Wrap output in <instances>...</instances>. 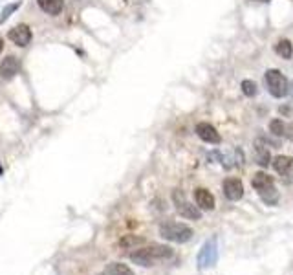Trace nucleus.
I'll return each mask as SVG.
<instances>
[{
    "label": "nucleus",
    "mask_w": 293,
    "mask_h": 275,
    "mask_svg": "<svg viewBox=\"0 0 293 275\" xmlns=\"http://www.w3.org/2000/svg\"><path fill=\"white\" fill-rule=\"evenodd\" d=\"M174 255L172 248L165 246V244H150V246L140 248L130 253V261L138 266H143V268H150V266H156L158 262H163L171 259Z\"/></svg>",
    "instance_id": "obj_1"
},
{
    "label": "nucleus",
    "mask_w": 293,
    "mask_h": 275,
    "mask_svg": "<svg viewBox=\"0 0 293 275\" xmlns=\"http://www.w3.org/2000/svg\"><path fill=\"white\" fill-rule=\"evenodd\" d=\"M160 237L176 244H183L193 239V229L183 222H163L160 224Z\"/></svg>",
    "instance_id": "obj_2"
},
{
    "label": "nucleus",
    "mask_w": 293,
    "mask_h": 275,
    "mask_svg": "<svg viewBox=\"0 0 293 275\" xmlns=\"http://www.w3.org/2000/svg\"><path fill=\"white\" fill-rule=\"evenodd\" d=\"M218 257H220V248H218V237H211L209 241L203 242V246L198 251L196 257V264L198 270H211L217 266Z\"/></svg>",
    "instance_id": "obj_3"
},
{
    "label": "nucleus",
    "mask_w": 293,
    "mask_h": 275,
    "mask_svg": "<svg viewBox=\"0 0 293 275\" xmlns=\"http://www.w3.org/2000/svg\"><path fill=\"white\" fill-rule=\"evenodd\" d=\"M266 86H268V90H269V94H271L273 97H284L288 96V92H290V82H288V79L282 74H280L279 70H268L266 72Z\"/></svg>",
    "instance_id": "obj_4"
},
{
    "label": "nucleus",
    "mask_w": 293,
    "mask_h": 275,
    "mask_svg": "<svg viewBox=\"0 0 293 275\" xmlns=\"http://www.w3.org/2000/svg\"><path fill=\"white\" fill-rule=\"evenodd\" d=\"M172 202H174L176 211L180 213V217L183 219H191V220H200L202 219V209L198 206H193L185 194L182 191H174L172 192Z\"/></svg>",
    "instance_id": "obj_5"
},
{
    "label": "nucleus",
    "mask_w": 293,
    "mask_h": 275,
    "mask_svg": "<svg viewBox=\"0 0 293 275\" xmlns=\"http://www.w3.org/2000/svg\"><path fill=\"white\" fill-rule=\"evenodd\" d=\"M31 37H33L31 28L26 26V24H19V26H15L13 29L7 31V39L13 42V44H17L19 48H26L29 42H31Z\"/></svg>",
    "instance_id": "obj_6"
},
{
    "label": "nucleus",
    "mask_w": 293,
    "mask_h": 275,
    "mask_svg": "<svg viewBox=\"0 0 293 275\" xmlns=\"http://www.w3.org/2000/svg\"><path fill=\"white\" fill-rule=\"evenodd\" d=\"M223 194L231 200L237 202L244 196V186L238 178H225L223 180Z\"/></svg>",
    "instance_id": "obj_7"
},
{
    "label": "nucleus",
    "mask_w": 293,
    "mask_h": 275,
    "mask_svg": "<svg viewBox=\"0 0 293 275\" xmlns=\"http://www.w3.org/2000/svg\"><path fill=\"white\" fill-rule=\"evenodd\" d=\"M195 202L202 211H213L215 206H217V200L213 196V192H209L207 189H203V187L195 189Z\"/></svg>",
    "instance_id": "obj_8"
},
{
    "label": "nucleus",
    "mask_w": 293,
    "mask_h": 275,
    "mask_svg": "<svg viewBox=\"0 0 293 275\" xmlns=\"http://www.w3.org/2000/svg\"><path fill=\"white\" fill-rule=\"evenodd\" d=\"M196 134L202 138L205 143H213V145H218L220 141H222V138H220V134H218V131L213 127L211 123H198L196 125Z\"/></svg>",
    "instance_id": "obj_9"
},
{
    "label": "nucleus",
    "mask_w": 293,
    "mask_h": 275,
    "mask_svg": "<svg viewBox=\"0 0 293 275\" xmlns=\"http://www.w3.org/2000/svg\"><path fill=\"white\" fill-rule=\"evenodd\" d=\"M21 70V61L15 55H7L4 61L0 62V76L4 79H13Z\"/></svg>",
    "instance_id": "obj_10"
},
{
    "label": "nucleus",
    "mask_w": 293,
    "mask_h": 275,
    "mask_svg": "<svg viewBox=\"0 0 293 275\" xmlns=\"http://www.w3.org/2000/svg\"><path fill=\"white\" fill-rule=\"evenodd\" d=\"M37 4L41 7L44 13L51 15V17H57V15H61L64 7V2L63 0H37Z\"/></svg>",
    "instance_id": "obj_11"
},
{
    "label": "nucleus",
    "mask_w": 293,
    "mask_h": 275,
    "mask_svg": "<svg viewBox=\"0 0 293 275\" xmlns=\"http://www.w3.org/2000/svg\"><path fill=\"white\" fill-rule=\"evenodd\" d=\"M251 186L257 189V192H260V191H264V189H268V187L275 186V184H273V178L269 174H266V172H255L251 178Z\"/></svg>",
    "instance_id": "obj_12"
},
{
    "label": "nucleus",
    "mask_w": 293,
    "mask_h": 275,
    "mask_svg": "<svg viewBox=\"0 0 293 275\" xmlns=\"http://www.w3.org/2000/svg\"><path fill=\"white\" fill-rule=\"evenodd\" d=\"M273 167L279 174H290L293 169V158L290 156H277L273 160Z\"/></svg>",
    "instance_id": "obj_13"
},
{
    "label": "nucleus",
    "mask_w": 293,
    "mask_h": 275,
    "mask_svg": "<svg viewBox=\"0 0 293 275\" xmlns=\"http://www.w3.org/2000/svg\"><path fill=\"white\" fill-rule=\"evenodd\" d=\"M101 275H134V272L123 262H112L101 272Z\"/></svg>",
    "instance_id": "obj_14"
},
{
    "label": "nucleus",
    "mask_w": 293,
    "mask_h": 275,
    "mask_svg": "<svg viewBox=\"0 0 293 275\" xmlns=\"http://www.w3.org/2000/svg\"><path fill=\"white\" fill-rule=\"evenodd\" d=\"M255 154H257V164L260 165V167H268V165L271 164V162H269V160H271L269 151H268V147H264V145L258 143L257 147H255Z\"/></svg>",
    "instance_id": "obj_15"
},
{
    "label": "nucleus",
    "mask_w": 293,
    "mask_h": 275,
    "mask_svg": "<svg viewBox=\"0 0 293 275\" xmlns=\"http://www.w3.org/2000/svg\"><path fill=\"white\" fill-rule=\"evenodd\" d=\"M275 52L282 57V59H292L293 57V46L292 42L288 41V39H282V41L277 42V46H275Z\"/></svg>",
    "instance_id": "obj_16"
},
{
    "label": "nucleus",
    "mask_w": 293,
    "mask_h": 275,
    "mask_svg": "<svg viewBox=\"0 0 293 275\" xmlns=\"http://www.w3.org/2000/svg\"><path fill=\"white\" fill-rule=\"evenodd\" d=\"M258 194H260V198L264 200L268 206H273V204H277V202H279V191L275 189V186L268 187V189L260 191Z\"/></svg>",
    "instance_id": "obj_17"
},
{
    "label": "nucleus",
    "mask_w": 293,
    "mask_h": 275,
    "mask_svg": "<svg viewBox=\"0 0 293 275\" xmlns=\"http://www.w3.org/2000/svg\"><path fill=\"white\" fill-rule=\"evenodd\" d=\"M21 6H22L21 0H19V2H11V4H7V6L2 9V13H0V24L7 22V19H9V17H11V15H13Z\"/></svg>",
    "instance_id": "obj_18"
},
{
    "label": "nucleus",
    "mask_w": 293,
    "mask_h": 275,
    "mask_svg": "<svg viewBox=\"0 0 293 275\" xmlns=\"http://www.w3.org/2000/svg\"><path fill=\"white\" fill-rule=\"evenodd\" d=\"M242 92H244V96H247V97H253V96H257L258 94V86H257V82L255 81H249V79H245V81H242Z\"/></svg>",
    "instance_id": "obj_19"
},
{
    "label": "nucleus",
    "mask_w": 293,
    "mask_h": 275,
    "mask_svg": "<svg viewBox=\"0 0 293 275\" xmlns=\"http://www.w3.org/2000/svg\"><path fill=\"white\" fill-rule=\"evenodd\" d=\"M269 131H271V134H275V136H284V134H286V127L282 123V119H271V121H269Z\"/></svg>",
    "instance_id": "obj_20"
},
{
    "label": "nucleus",
    "mask_w": 293,
    "mask_h": 275,
    "mask_svg": "<svg viewBox=\"0 0 293 275\" xmlns=\"http://www.w3.org/2000/svg\"><path fill=\"white\" fill-rule=\"evenodd\" d=\"M143 239L141 237H134V235H126L125 239H121L119 241V244L123 248H132V246H136V244H143Z\"/></svg>",
    "instance_id": "obj_21"
},
{
    "label": "nucleus",
    "mask_w": 293,
    "mask_h": 275,
    "mask_svg": "<svg viewBox=\"0 0 293 275\" xmlns=\"http://www.w3.org/2000/svg\"><path fill=\"white\" fill-rule=\"evenodd\" d=\"M2 50H4V41L0 39V54H2Z\"/></svg>",
    "instance_id": "obj_22"
},
{
    "label": "nucleus",
    "mask_w": 293,
    "mask_h": 275,
    "mask_svg": "<svg viewBox=\"0 0 293 275\" xmlns=\"http://www.w3.org/2000/svg\"><path fill=\"white\" fill-rule=\"evenodd\" d=\"M290 92H292V97H293V84H292V90H290ZM290 92H288V94H290Z\"/></svg>",
    "instance_id": "obj_23"
},
{
    "label": "nucleus",
    "mask_w": 293,
    "mask_h": 275,
    "mask_svg": "<svg viewBox=\"0 0 293 275\" xmlns=\"http://www.w3.org/2000/svg\"><path fill=\"white\" fill-rule=\"evenodd\" d=\"M257 2H269V0H257Z\"/></svg>",
    "instance_id": "obj_24"
},
{
    "label": "nucleus",
    "mask_w": 293,
    "mask_h": 275,
    "mask_svg": "<svg viewBox=\"0 0 293 275\" xmlns=\"http://www.w3.org/2000/svg\"><path fill=\"white\" fill-rule=\"evenodd\" d=\"M0 172H2V167H0Z\"/></svg>",
    "instance_id": "obj_25"
}]
</instances>
